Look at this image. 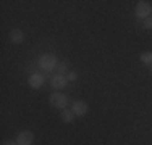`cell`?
I'll return each instance as SVG.
<instances>
[{
  "label": "cell",
  "mask_w": 152,
  "mask_h": 145,
  "mask_svg": "<svg viewBox=\"0 0 152 145\" xmlns=\"http://www.w3.org/2000/svg\"><path fill=\"white\" fill-rule=\"evenodd\" d=\"M39 65H41V68L44 71H53L57 68V65H58V61H57V57L53 55V53H45V55L41 57V61H39Z\"/></svg>",
  "instance_id": "6da1fadb"
},
{
  "label": "cell",
  "mask_w": 152,
  "mask_h": 145,
  "mask_svg": "<svg viewBox=\"0 0 152 145\" xmlns=\"http://www.w3.org/2000/svg\"><path fill=\"white\" fill-rule=\"evenodd\" d=\"M152 13V5L149 2H144V0H141V2L136 3V16L137 18H142V20H146V18H149Z\"/></svg>",
  "instance_id": "7a4b0ae2"
},
{
  "label": "cell",
  "mask_w": 152,
  "mask_h": 145,
  "mask_svg": "<svg viewBox=\"0 0 152 145\" xmlns=\"http://www.w3.org/2000/svg\"><path fill=\"white\" fill-rule=\"evenodd\" d=\"M49 102L53 108H57V110H65V107L68 105V99L63 94H52Z\"/></svg>",
  "instance_id": "3957f363"
},
{
  "label": "cell",
  "mask_w": 152,
  "mask_h": 145,
  "mask_svg": "<svg viewBox=\"0 0 152 145\" xmlns=\"http://www.w3.org/2000/svg\"><path fill=\"white\" fill-rule=\"evenodd\" d=\"M88 110H89V107L84 100H76V102H73V105H71V111H73L76 116H84L88 113Z\"/></svg>",
  "instance_id": "277c9868"
},
{
  "label": "cell",
  "mask_w": 152,
  "mask_h": 145,
  "mask_svg": "<svg viewBox=\"0 0 152 145\" xmlns=\"http://www.w3.org/2000/svg\"><path fill=\"white\" fill-rule=\"evenodd\" d=\"M16 142L18 145H31L34 142V134L31 130H21L16 137Z\"/></svg>",
  "instance_id": "5b68a950"
},
{
  "label": "cell",
  "mask_w": 152,
  "mask_h": 145,
  "mask_svg": "<svg viewBox=\"0 0 152 145\" xmlns=\"http://www.w3.org/2000/svg\"><path fill=\"white\" fill-rule=\"evenodd\" d=\"M68 84V79H66V76L65 74H55L52 79H50V86L53 87V89H63L65 86Z\"/></svg>",
  "instance_id": "8992f818"
},
{
  "label": "cell",
  "mask_w": 152,
  "mask_h": 145,
  "mask_svg": "<svg viewBox=\"0 0 152 145\" xmlns=\"http://www.w3.org/2000/svg\"><path fill=\"white\" fill-rule=\"evenodd\" d=\"M28 82H29V86L32 87V89H41V87L44 86V76L39 74V72H34V74L29 76Z\"/></svg>",
  "instance_id": "52a82bcc"
},
{
  "label": "cell",
  "mask_w": 152,
  "mask_h": 145,
  "mask_svg": "<svg viewBox=\"0 0 152 145\" xmlns=\"http://www.w3.org/2000/svg\"><path fill=\"white\" fill-rule=\"evenodd\" d=\"M10 41L13 44H21L24 41L23 31H20V29H12V31H10Z\"/></svg>",
  "instance_id": "ba28073f"
},
{
  "label": "cell",
  "mask_w": 152,
  "mask_h": 145,
  "mask_svg": "<svg viewBox=\"0 0 152 145\" xmlns=\"http://www.w3.org/2000/svg\"><path fill=\"white\" fill-rule=\"evenodd\" d=\"M75 116L76 115L71 110H66V108H65V110H61V116H60V118H61V121H63L65 124H71V123L75 121Z\"/></svg>",
  "instance_id": "9c48e42d"
},
{
  "label": "cell",
  "mask_w": 152,
  "mask_h": 145,
  "mask_svg": "<svg viewBox=\"0 0 152 145\" xmlns=\"http://www.w3.org/2000/svg\"><path fill=\"white\" fill-rule=\"evenodd\" d=\"M139 60L142 61L144 65H152V52H144L139 55Z\"/></svg>",
  "instance_id": "30bf717a"
},
{
  "label": "cell",
  "mask_w": 152,
  "mask_h": 145,
  "mask_svg": "<svg viewBox=\"0 0 152 145\" xmlns=\"http://www.w3.org/2000/svg\"><path fill=\"white\" fill-rule=\"evenodd\" d=\"M57 74H65V71H66V63H58L55 68Z\"/></svg>",
  "instance_id": "8fae6325"
},
{
  "label": "cell",
  "mask_w": 152,
  "mask_h": 145,
  "mask_svg": "<svg viewBox=\"0 0 152 145\" xmlns=\"http://www.w3.org/2000/svg\"><path fill=\"white\" fill-rule=\"evenodd\" d=\"M144 29L152 31V16H149V18H146V20H144Z\"/></svg>",
  "instance_id": "7c38bea8"
},
{
  "label": "cell",
  "mask_w": 152,
  "mask_h": 145,
  "mask_svg": "<svg viewBox=\"0 0 152 145\" xmlns=\"http://www.w3.org/2000/svg\"><path fill=\"white\" fill-rule=\"evenodd\" d=\"M66 79H68V81H76V79H78V74H76L75 71H70L66 74Z\"/></svg>",
  "instance_id": "4fadbf2b"
},
{
  "label": "cell",
  "mask_w": 152,
  "mask_h": 145,
  "mask_svg": "<svg viewBox=\"0 0 152 145\" xmlns=\"http://www.w3.org/2000/svg\"><path fill=\"white\" fill-rule=\"evenodd\" d=\"M2 145H18V142H16V140H5Z\"/></svg>",
  "instance_id": "5bb4252c"
}]
</instances>
